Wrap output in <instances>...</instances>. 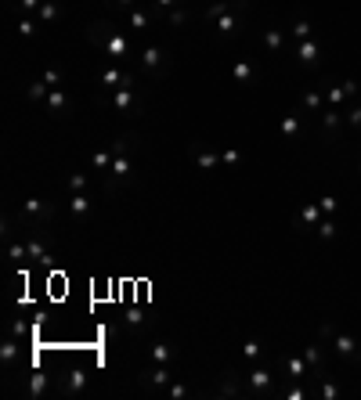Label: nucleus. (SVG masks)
Listing matches in <instances>:
<instances>
[{"label": "nucleus", "mask_w": 361, "mask_h": 400, "mask_svg": "<svg viewBox=\"0 0 361 400\" xmlns=\"http://www.w3.org/2000/svg\"><path fill=\"white\" fill-rule=\"evenodd\" d=\"M134 69H137L145 80L159 83V80H166V73H170V54H166L159 44H141L137 54H134Z\"/></svg>", "instance_id": "obj_3"}, {"label": "nucleus", "mask_w": 361, "mask_h": 400, "mask_svg": "<svg viewBox=\"0 0 361 400\" xmlns=\"http://www.w3.org/2000/svg\"><path fill=\"white\" fill-rule=\"evenodd\" d=\"M322 217H325V213H322L318 202H304V206H300V213H296V220H293V227L296 231H314L322 224Z\"/></svg>", "instance_id": "obj_23"}, {"label": "nucleus", "mask_w": 361, "mask_h": 400, "mask_svg": "<svg viewBox=\"0 0 361 400\" xmlns=\"http://www.w3.org/2000/svg\"><path fill=\"white\" fill-rule=\"evenodd\" d=\"M87 386H90L87 368H69L66 375H58V389H62L66 396H80V393H87Z\"/></svg>", "instance_id": "obj_15"}, {"label": "nucleus", "mask_w": 361, "mask_h": 400, "mask_svg": "<svg viewBox=\"0 0 361 400\" xmlns=\"http://www.w3.org/2000/svg\"><path fill=\"white\" fill-rule=\"evenodd\" d=\"M173 357H177V350L163 339H156L152 346H148V364H173Z\"/></svg>", "instance_id": "obj_29"}, {"label": "nucleus", "mask_w": 361, "mask_h": 400, "mask_svg": "<svg viewBox=\"0 0 361 400\" xmlns=\"http://www.w3.org/2000/svg\"><path fill=\"white\" fill-rule=\"evenodd\" d=\"M343 115H347V130L361 137V101H354V105H350Z\"/></svg>", "instance_id": "obj_39"}, {"label": "nucleus", "mask_w": 361, "mask_h": 400, "mask_svg": "<svg viewBox=\"0 0 361 400\" xmlns=\"http://www.w3.org/2000/svg\"><path fill=\"white\" fill-rule=\"evenodd\" d=\"M109 4H112V11H119V15H127L130 8H137V4H141V0H109Z\"/></svg>", "instance_id": "obj_46"}, {"label": "nucleus", "mask_w": 361, "mask_h": 400, "mask_svg": "<svg viewBox=\"0 0 361 400\" xmlns=\"http://www.w3.org/2000/svg\"><path fill=\"white\" fill-rule=\"evenodd\" d=\"M318 335L333 346V354L340 357V361H347V364H361V339L357 335H350V332H343V328H336V325H322L318 328Z\"/></svg>", "instance_id": "obj_4"}, {"label": "nucleus", "mask_w": 361, "mask_h": 400, "mask_svg": "<svg viewBox=\"0 0 361 400\" xmlns=\"http://www.w3.org/2000/svg\"><path fill=\"white\" fill-rule=\"evenodd\" d=\"M264 51H267V54H282V51H286V29L267 25V29H264Z\"/></svg>", "instance_id": "obj_28"}, {"label": "nucleus", "mask_w": 361, "mask_h": 400, "mask_svg": "<svg viewBox=\"0 0 361 400\" xmlns=\"http://www.w3.org/2000/svg\"><path fill=\"white\" fill-rule=\"evenodd\" d=\"M300 108H304V112H311V115H322L329 105H325V94H322V90H314V87H311L307 94L300 98Z\"/></svg>", "instance_id": "obj_30"}, {"label": "nucleus", "mask_w": 361, "mask_h": 400, "mask_svg": "<svg viewBox=\"0 0 361 400\" xmlns=\"http://www.w3.org/2000/svg\"><path fill=\"white\" fill-rule=\"evenodd\" d=\"M275 372H267V368H250L246 372V396H275L279 389H275Z\"/></svg>", "instance_id": "obj_10"}, {"label": "nucleus", "mask_w": 361, "mask_h": 400, "mask_svg": "<svg viewBox=\"0 0 361 400\" xmlns=\"http://www.w3.org/2000/svg\"><path fill=\"white\" fill-rule=\"evenodd\" d=\"M318 386H314V400H336L340 396V382L329 375V372H322V375H311Z\"/></svg>", "instance_id": "obj_26"}, {"label": "nucleus", "mask_w": 361, "mask_h": 400, "mask_svg": "<svg viewBox=\"0 0 361 400\" xmlns=\"http://www.w3.org/2000/svg\"><path fill=\"white\" fill-rule=\"evenodd\" d=\"M289 37L300 44V40H311L314 37V25H311V18H304V15H296L293 22H289Z\"/></svg>", "instance_id": "obj_31"}, {"label": "nucleus", "mask_w": 361, "mask_h": 400, "mask_svg": "<svg viewBox=\"0 0 361 400\" xmlns=\"http://www.w3.org/2000/svg\"><path fill=\"white\" fill-rule=\"evenodd\" d=\"M257 73H260V69H257V61H253V58H235V61H231V69H228V76H231L235 87H250V83L257 80Z\"/></svg>", "instance_id": "obj_17"}, {"label": "nucleus", "mask_w": 361, "mask_h": 400, "mask_svg": "<svg viewBox=\"0 0 361 400\" xmlns=\"http://www.w3.org/2000/svg\"><path fill=\"white\" fill-rule=\"evenodd\" d=\"M51 94V87L44 80H29L25 83V101H33V105H44V98Z\"/></svg>", "instance_id": "obj_34"}, {"label": "nucleus", "mask_w": 361, "mask_h": 400, "mask_svg": "<svg viewBox=\"0 0 361 400\" xmlns=\"http://www.w3.org/2000/svg\"><path fill=\"white\" fill-rule=\"evenodd\" d=\"M296 61H300V65H304V69H318L322 65V44L311 37V40H300L296 47Z\"/></svg>", "instance_id": "obj_21"}, {"label": "nucleus", "mask_w": 361, "mask_h": 400, "mask_svg": "<svg viewBox=\"0 0 361 400\" xmlns=\"http://www.w3.org/2000/svg\"><path fill=\"white\" fill-rule=\"evenodd\" d=\"M279 368H282V379H286V382L311 379V364H307L304 354H286V357H279Z\"/></svg>", "instance_id": "obj_12"}, {"label": "nucleus", "mask_w": 361, "mask_h": 400, "mask_svg": "<svg viewBox=\"0 0 361 400\" xmlns=\"http://www.w3.org/2000/svg\"><path fill=\"white\" fill-rule=\"evenodd\" d=\"M260 354H264V346H260V343H257V339H250V343H243V357H246V361H250V364H253V361H257V357H260Z\"/></svg>", "instance_id": "obj_45"}, {"label": "nucleus", "mask_w": 361, "mask_h": 400, "mask_svg": "<svg viewBox=\"0 0 361 400\" xmlns=\"http://www.w3.org/2000/svg\"><path fill=\"white\" fill-rule=\"evenodd\" d=\"M188 18H192V8H188V0H180L177 8H170V11L163 15V25H166V29H185Z\"/></svg>", "instance_id": "obj_27"}, {"label": "nucleus", "mask_w": 361, "mask_h": 400, "mask_svg": "<svg viewBox=\"0 0 361 400\" xmlns=\"http://www.w3.org/2000/svg\"><path fill=\"white\" fill-rule=\"evenodd\" d=\"M185 156H188L202 173H209V170H217V166H221V151H217V148H209V144H202V141H192V144L185 148Z\"/></svg>", "instance_id": "obj_11"}, {"label": "nucleus", "mask_w": 361, "mask_h": 400, "mask_svg": "<svg viewBox=\"0 0 361 400\" xmlns=\"http://www.w3.org/2000/svg\"><path fill=\"white\" fill-rule=\"evenodd\" d=\"M98 101L109 105V108L119 112V115H134V112H141L137 83H130V87H116V90H98Z\"/></svg>", "instance_id": "obj_7"}, {"label": "nucleus", "mask_w": 361, "mask_h": 400, "mask_svg": "<svg viewBox=\"0 0 361 400\" xmlns=\"http://www.w3.org/2000/svg\"><path fill=\"white\" fill-rule=\"evenodd\" d=\"M304 119H307V115H304V108L286 112V115H282V127H279V130H282V141L296 144L300 137H304Z\"/></svg>", "instance_id": "obj_20"}, {"label": "nucleus", "mask_w": 361, "mask_h": 400, "mask_svg": "<svg viewBox=\"0 0 361 400\" xmlns=\"http://www.w3.org/2000/svg\"><path fill=\"white\" fill-rule=\"evenodd\" d=\"M18 33L22 37H37V22L33 18H18Z\"/></svg>", "instance_id": "obj_47"}, {"label": "nucleus", "mask_w": 361, "mask_h": 400, "mask_svg": "<svg viewBox=\"0 0 361 400\" xmlns=\"http://www.w3.org/2000/svg\"><path fill=\"white\" fill-rule=\"evenodd\" d=\"M318 206H322V213H325V217H336V209H340L336 195H322V199H318Z\"/></svg>", "instance_id": "obj_44"}, {"label": "nucleus", "mask_w": 361, "mask_h": 400, "mask_svg": "<svg viewBox=\"0 0 361 400\" xmlns=\"http://www.w3.org/2000/svg\"><path fill=\"white\" fill-rule=\"evenodd\" d=\"M318 119H322V141H325V144H333V141L340 137V130L347 127V115H343L340 108H325Z\"/></svg>", "instance_id": "obj_16"}, {"label": "nucleus", "mask_w": 361, "mask_h": 400, "mask_svg": "<svg viewBox=\"0 0 361 400\" xmlns=\"http://www.w3.org/2000/svg\"><path fill=\"white\" fill-rule=\"evenodd\" d=\"M357 180H361V166H357Z\"/></svg>", "instance_id": "obj_49"}, {"label": "nucleus", "mask_w": 361, "mask_h": 400, "mask_svg": "<svg viewBox=\"0 0 361 400\" xmlns=\"http://www.w3.org/2000/svg\"><path fill=\"white\" fill-rule=\"evenodd\" d=\"M40 80L51 87V90H58V87H66V73L62 69H58V65H47L44 73H40Z\"/></svg>", "instance_id": "obj_38"}, {"label": "nucleus", "mask_w": 361, "mask_h": 400, "mask_svg": "<svg viewBox=\"0 0 361 400\" xmlns=\"http://www.w3.org/2000/svg\"><path fill=\"white\" fill-rule=\"evenodd\" d=\"M137 83V69L134 65H119V61H112V65H105L98 73V90H116V87H130Z\"/></svg>", "instance_id": "obj_9"}, {"label": "nucleus", "mask_w": 361, "mask_h": 400, "mask_svg": "<svg viewBox=\"0 0 361 400\" xmlns=\"http://www.w3.org/2000/svg\"><path fill=\"white\" fill-rule=\"evenodd\" d=\"M188 396H192V386H185V382H170L166 400H188Z\"/></svg>", "instance_id": "obj_42"}, {"label": "nucleus", "mask_w": 361, "mask_h": 400, "mask_svg": "<svg viewBox=\"0 0 361 400\" xmlns=\"http://www.w3.org/2000/svg\"><path fill=\"white\" fill-rule=\"evenodd\" d=\"M40 4H44V0H18L22 11H40Z\"/></svg>", "instance_id": "obj_48"}, {"label": "nucleus", "mask_w": 361, "mask_h": 400, "mask_svg": "<svg viewBox=\"0 0 361 400\" xmlns=\"http://www.w3.org/2000/svg\"><path fill=\"white\" fill-rule=\"evenodd\" d=\"M228 8H231V0H214V4H209V8L202 11V22H206V25H214V18H217V15H224Z\"/></svg>", "instance_id": "obj_40"}, {"label": "nucleus", "mask_w": 361, "mask_h": 400, "mask_svg": "<svg viewBox=\"0 0 361 400\" xmlns=\"http://www.w3.org/2000/svg\"><path fill=\"white\" fill-rule=\"evenodd\" d=\"M90 209H94V202H90L87 192H76V195L66 199V213H69V220H76V224L90 217Z\"/></svg>", "instance_id": "obj_24"}, {"label": "nucleus", "mask_w": 361, "mask_h": 400, "mask_svg": "<svg viewBox=\"0 0 361 400\" xmlns=\"http://www.w3.org/2000/svg\"><path fill=\"white\" fill-rule=\"evenodd\" d=\"M87 184H90V173L76 170V173H69V177H66V192H69V195H76V192H87Z\"/></svg>", "instance_id": "obj_37"}, {"label": "nucleus", "mask_w": 361, "mask_h": 400, "mask_svg": "<svg viewBox=\"0 0 361 400\" xmlns=\"http://www.w3.org/2000/svg\"><path fill=\"white\" fill-rule=\"evenodd\" d=\"M127 25H130V29H137V33H148V29H156V25H163V22H159V15H156L152 8L137 4V8H130V11H127Z\"/></svg>", "instance_id": "obj_18"}, {"label": "nucleus", "mask_w": 361, "mask_h": 400, "mask_svg": "<svg viewBox=\"0 0 361 400\" xmlns=\"http://www.w3.org/2000/svg\"><path fill=\"white\" fill-rule=\"evenodd\" d=\"M314 235H318L322 242H333V238H336V220H333V217H322V224L314 227Z\"/></svg>", "instance_id": "obj_41"}, {"label": "nucleus", "mask_w": 361, "mask_h": 400, "mask_svg": "<svg viewBox=\"0 0 361 400\" xmlns=\"http://www.w3.org/2000/svg\"><path fill=\"white\" fill-rule=\"evenodd\" d=\"M246 22H250V0H231V8L214 18V33L217 40H235L246 29Z\"/></svg>", "instance_id": "obj_5"}, {"label": "nucleus", "mask_w": 361, "mask_h": 400, "mask_svg": "<svg viewBox=\"0 0 361 400\" xmlns=\"http://www.w3.org/2000/svg\"><path fill=\"white\" fill-rule=\"evenodd\" d=\"M54 213H58V206L47 202V199H25L22 209H18V220H22L25 231H47L51 220H54Z\"/></svg>", "instance_id": "obj_6"}, {"label": "nucleus", "mask_w": 361, "mask_h": 400, "mask_svg": "<svg viewBox=\"0 0 361 400\" xmlns=\"http://www.w3.org/2000/svg\"><path fill=\"white\" fill-rule=\"evenodd\" d=\"M238 163H243V151L238 148H224L221 151V166H238Z\"/></svg>", "instance_id": "obj_43"}, {"label": "nucleus", "mask_w": 361, "mask_h": 400, "mask_svg": "<svg viewBox=\"0 0 361 400\" xmlns=\"http://www.w3.org/2000/svg\"><path fill=\"white\" fill-rule=\"evenodd\" d=\"M170 382H173L170 364H148L145 372H141V386H145V393H148V396H166Z\"/></svg>", "instance_id": "obj_8"}, {"label": "nucleus", "mask_w": 361, "mask_h": 400, "mask_svg": "<svg viewBox=\"0 0 361 400\" xmlns=\"http://www.w3.org/2000/svg\"><path fill=\"white\" fill-rule=\"evenodd\" d=\"M37 18L54 25L58 18H62V4H58V0H44V4H40V11H37Z\"/></svg>", "instance_id": "obj_36"}, {"label": "nucleus", "mask_w": 361, "mask_h": 400, "mask_svg": "<svg viewBox=\"0 0 361 400\" xmlns=\"http://www.w3.org/2000/svg\"><path fill=\"white\" fill-rule=\"evenodd\" d=\"M109 166H112V144L94 148V156H90V173H109Z\"/></svg>", "instance_id": "obj_32"}, {"label": "nucleus", "mask_w": 361, "mask_h": 400, "mask_svg": "<svg viewBox=\"0 0 361 400\" xmlns=\"http://www.w3.org/2000/svg\"><path fill=\"white\" fill-rule=\"evenodd\" d=\"M357 94V80H343V83H329L325 87V105L329 108H340L347 98Z\"/></svg>", "instance_id": "obj_19"}, {"label": "nucleus", "mask_w": 361, "mask_h": 400, "mask_svg": "<svg viewBox=\"0 0 361 400\" xmlns=\"http://www.w3.org/2000/svg\"><path fill=\"white\" fill-rule=\"evenodd\" d=\"M217 396H246V372H224L217 379Z\"/></svg>", "instance_id": "obj_22"}, {"label": "nucleus", "mask_w": 361, "mask_h": 400, "mask_svg": "<svg viewBox=\"0 0 361 400\" xmlns=\"http://www.w3.org/2000/svg\"><path fill=\"white\" fill-rule=\"evenodd\" d=\"M87 40L94 44L102 54H109L119 65H134V54H137V40L130 33H123L112 18H98L87 25Z\"/></svg>", "instance_id": "obj_1"}, {"label": "nucleus", "mask_w": 361, "mask_h": 400, "mask_svg": "<svg viewBox=\"0 0 361 400\" xmlns=\"http://www.w3.org/2000/svg\"><path fill=\"white\" fill-rule=\"evenodd\" d=\"M304 357H307V364H311V375H322V372H329V364H325V350H322L318 343H311V346L304 350Z\"/></svg>", "instance_id": "obj_33"}, {"label": "nucleus", "mask_w": 361, "mask_h": 400, "mask_svg": "<svg viewBox=\"0 0 361 400\" xmlns=\"http://www.w3.org/2000/svg\"><path fill=\"white\" fill-rule=\"evenodd\" d=\"M0 361H4V372H15L22 364V339L18 335H8V339L0 343Z\"/></svg>", "instance_id": "obj_25"}, {"label": "nucleus", "mask_w": 361, "mask_h": 400, "mask_svg": "<svg viewBox=\"0 0 361 400\" xmlns=\"http://www.w3.org/2000/svg\"><path fill=\"white\" fill-rule=\"evenodd\" d=\"M134 144H137V134H119L112 141V166L105 173V188H119V184L134 180Z\"/></svg>", "instance_id": "obj_2"}, {"label": "nucleus", "mask_w": 361, "mask_h": 400, "mask_svg": "<svg viewBox=\"0 0 361 400\" xmlns=\"http://www.w3.org/2000/svg\"><path fill=\"white\" fill-rule=\"evenodd\" d=\"M47 389H51V375H44V372H29V386H25L29 396H44Z\"/></svg>", "instance_id": "obj_35"}, {"label": "nucleus", "mask_w": 361, "mask_h": 400, "mask_svg": "<svg viewBox=\"0 0 361 400\" xmlns=\"http://www.w3.org/2000/svg\"><path fill=\"white\" fill-rule=\"evenodd\" d=\"M44 112H47L51 119H69V112H73V94H69V87L51 90V94L44 98Z\"/></svg>", "instance_id": "obj_13"}, {"label": "nucleus", "mask_w": 361, "mask_h": 400, "mask_svg": "<svg viewBox=\"0 0 361 400\" xmlns=\"http://www.w3.org/2000/svg\"><path fill=\"white\" fill-rule=\"evenodd\" d=\"M25 256H29V263H47L51 260V238H47V231H29L25 235Z\"/></svg>", "instance_id": "obj_14"}]
</instances>
